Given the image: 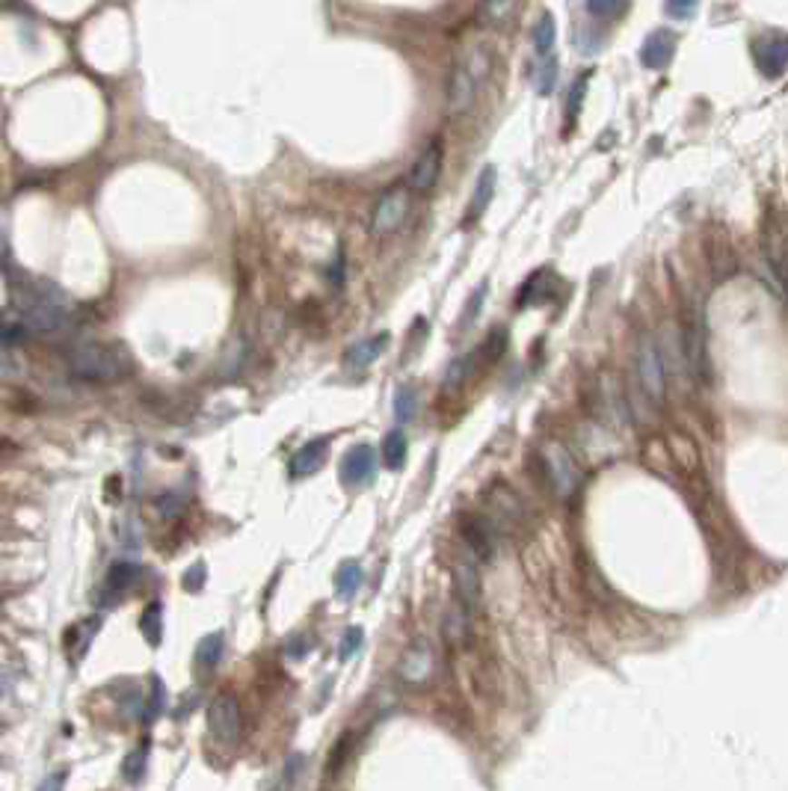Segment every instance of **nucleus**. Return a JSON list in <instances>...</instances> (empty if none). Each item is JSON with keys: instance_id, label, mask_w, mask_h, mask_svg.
<instances>
[{"instance_id": "obj_38", "label": "nucleus", "mask_w": 788, "mask_h": 791, "mask_svg": "<svg viewBox=\"0 0 788 791\" xmlns=\"http://www.w3.org/2000/svg\"><path fill=\"white\" fill-rule=\"evenodd\" d=\"M483 297H487V285L478 288V291H475V297L468 300V311H466V321H463V323H471V321H475V314H478V302H480Z\"/></svg>"}, {"instance_id": "obj_21", "label": "nucleus", "mask_w": 788, "mask_h": 791, "mask_svg": "<svg viewBox=\"0 0 788 791\" xmlns=\"http://www.w3.org/2000/svg\"><path fill=\"white\" fill-rule=\"evenodd\" d=\"M382 460H386L389 469H403V462H407V436H403L400 430H391L386 436V442H382Z\"/></svg>"}, {"instance_id": "obj_1", "label": "nucleus", "mask_w": 788, "mask_h": 791, "mask_svg": "<svg viewBox=\"0 0 788 791\" xmlns=\"http://www.w3.org/2000/svg\"><path fill=\"white\" fill-rule=\"evenodd\" d=\"M13 309L18 311L21 323L33 332L54 335L65 330L69 323L72 306L63 297V291H56L51 282H39V285H15L13 288Z\"/></svg>"}, {"instance_id": "obj_39", "label": "nucleus", "mask_w": 788, "mask_h": 791, "mask_svg": "<svg viewBox=\"0 0 788 791\" xmlns=\"http://www.w3.org/2000/svg\"><path fill=\"white\" fill-rule=\"evenodd\" d=\"M13 685H15V676L0 667V697H6L9 691H13Z\"/></svg>"}, {"instance_id": "obj_9", "label": "nucleus", "mask_w": 788, "mask_h": 791, "mask_svg": "<svg viewBox=\"0 0 788 791\" xmlns=\"http://www.w3.org/2000/svg\"><path fill=\"white\" fill-rule=\"evenodd\" d=\"M475 101H478V84L471 81L466 65L459 63L454 65L450 81H448V113L450 116H466V113L475 107Z\"/></svg>"}, {"instance_id": "obj_19", "label": "nucleus", "mask_w": 788, "mask_h": 791, "mask_svg": "<svg viewBox=\"0 0 788 791\" xmlns=\"http://www.w3.org/2000/svg\"><path fill=\"white\" fill-rule=\"evenodd\" d=\"M359 584H362V567L356 560H344L335 572V593L341 598H350L359 590Z\"/></svg>"}, {"instance_id": "obj_37", "label": "nucleus", "mask_w": 788, "mask_h": 791, "mask_svg": "<svg viewBox=\"0 0 788 791\" xmlns=\"http://www.w3.org/2000/svg\"><path fill=\"white\" fill-rule=\"evenodd\" d=\"M65 771H56V774H51L48 779H44V783L39 786V791H63V786H65Z\"/></svg>"}, {"instance_id": "obj_36", "label": "nucleus", "mask_w": 788, "mask_h": 791, "mask_svg": "<svg viewBox=\"0 0 788 791\" xmlns=\"http://www.w3.org/2000/svg\"><path fill=\"white\" fill-rule=\"evenodd\" d=\"M584 86H587V77H581V84H576V86H572V98H569V107H566V116H569V122L576 119V107L581 104Z\"/></svg>"}, {"instance_id": "obj_32", "label": "nucleus", "mask_w": 788, "mask_h": 791, "mask_svg": "<svg viewBox=\"0 0 788 791\" xmlns=\"http://www.w3.org/2000/svg\"><path fill=\"white\" fill-rule=\"evenodd\" d=\"M504 347H507V332H504V330H492V335H489L487 341H483V347L478 350V356H480L483 361H498L501 353H504Z\"/></svg>"}, {"instance_id": "obj_6", "label": "nucleus", "mask_w": 788, "mask_h": 791, "mask_svg": "<svg viewBox=\"0 0 788 791\" xmlns=\"http://www.w3.org/2000/svg\"><path fill=\"white\" fill-rule=\"evenodd\" d=\"M543 462L548 469V480L551 486L560 492V495H569L572 489L578 486V469H576V460L569 457V450L563 445H548L546 454H543Z\"/></svg>"}, {"instance_id": "obj_18", "label": "nucleus", "mask_w": 788, "mask_h": 791, "mask_svg": "<svg viewBox=\"0 0 788 791\" xmlns=\"http://www.w3.org/2000/svg\"><path fill=\"white\" fill-rule=\"evenodd\" d=\"M519 0H480V21L489 27H504L516 15Z\"/></svg>"}, {"instance_id": "obj_29", "label": "nucleus", "mask_w": 788, "mask_h": 791, "mask_svg": "<svg viewBox=\"0 0 788 791\" xmlns=\"http://www.w3.org/2000/svg\"><path fill=\"white\" fill-rule=\"evenodd\" d=\"M145 762H149V744H143L133 753H128L125 765H122V774H125L128 783H140L145 774Z\"/></svg>"}, {"instance_id": "obj_28", "label": "nucleus", "mask_w": 788, "mask_h": 791, "mask_svg": "<svg viewBox=\"0 0 788 791\" xmlns=\"http://www.w3.org/2000/svg\"><path fill=\"white\" fill-rule=\"evenodd\" d=\"M415 412H419V394L409 386L398 389V394H394V415H398V421H412Z\"/></svg>"}, {"instance_id": "obj_8", "label": "nucleus", "mask_w": 788, "mask_h": 791, "mask_svg": "<svg viewBox=\"0 0 788 791\" xmlns=\"http://www.w3.org/2000/svg\"><path fill=\"white\" fill-rule=\"evenodd\" d=\"M438 173H442V145H438V140H433L409 169V190H415V193L433 190L436 181H438Z\"/></svg>"}, {"instance_id": "obj_31", "label": "nucleus", "mask_w": 788, "mask_h": 791, "mask_svg": "<svg viewBox=\"0 0 788 791\" xmlns=\"http://www.w3.org/2000/svg\"><path fill=\"white\" fill-rule=\"evenodd\" d=\"M463 537H466L468 546L475 549V555H478V558H489L492 546H489V537H487V530H483V525L468 522L466 530H463Z\"/></svg>"}, {"instance_id": "obj_30", "label": "nucleus", "mask_w": 788, "mask_h": 791, "mask_svg": "<svg viewBox=\"0 0 788 791\" xmlns=\"http://www.w3.org/2000/svg\"><path fill=\"white\" fill-rule=\"evenodd\" d=\"M362 643H365V631L359 628V626H350L344 631V638H341V643H338V658L341 661H350L353 655L362 649Z\"/></svg>"}, {"instance_id": "obj_26", "label": "nucleus", "mask_w": 788, "mask_h": 791, "mask_svg": "<svg viewBox=\"0 0 788 791\" xmlns=\"http://www.w3.org/2000/svg\"><path fill=\"white\" fill-rule=\"evenodd\" d=\"M463 65H466V72L471 74V81L480 84L483 77L489 74V69H492V51L487 48V44H475V48H471V54H468V60Z\"/></svg>"}, {"instance_id": "obj_16", "label": "nucleus", "mask_w": 788, "mask_h": 791, "mask_svg": "<svg viewBox=\"0 0 788 791\" xmlns=\"http://www.w3.org/2000/svg\"><path fill=\"white\" fill-rule=\"evenodd\" d=\"M495 181H498V173H495V166H483V173L478 175V187H475V196H471L468 202V217H466V225L475 222L483 211H487V205L492 202V193H495Z\"/></svg>"}, {"instance_id": "obj_34", "label": "nucleus", "mask_w": 788, "mask_h": 791, "mask_svg": "<svg viewBox=\"0 0 788 791\" xmlns=\"http://www.w3.org/2000/svg\"><path fill=\"white\" fill-rule=\"evenodd\" d=\"M18 371H21V365L15 361L13 350H9L4 341H0V377H15Z\"/></svg>"}, {"instance_id": "obj_3", "label": "nucleus", "mask_w": 788, "mask_h": 791, "mask_svg": "<svg viewBox=\"0 0 788 791\" xmlns=\"http://www.w3.org/2000/svg\"><path fill=\"white\" fill-rule=\"evenodd\" d=\"M637 377L640 386H644L646 398L655 403H664V394H667V377H664V359L658 353L655 338L644 335L637 347Z\"/></svg>"}, {"instance_id": "obj_17", "label": "nucleus", "mask_w": 788, "mask_h": 791, "mask_svg": "<svg viewBox=\"0 0 788 791\" xmlns=\"http://www.w3.org/2000/svg\"><path fill=\"white\" fill-rule=\"evenodd\" d=\"M555 39H557L555 15L546 13V15L534 25V30H531V42H534L537 60H543V56H551V51H555Z\"/></svg>"}, {"instance_id": "obj_33", "label": "nucleus", "mask_w": 788, "mask_h": 791, "mask_svg": "<svg viewBox=\"0 0 788 791\" xmlns=\"http://www.w3.org/2000/svg\"><path fill=\"white\" fill-rule=\"evenodd\" d=\"M664 9L675 21H688L696 13V0H664Z\"/></svg>"}, {"instance_id": "obj_4", "label": "nucleus", "mask_w": 788, "mask_h": 791, "mask_svg": "<svg viewBox=\"0 0 788 791\" xmlns=\"http://www.w3.org/2000/svg\"><path fill=\"white\" fill-rule=\"evenodd\" d=\"M409 217V187L394 184L391 190L379 196L374 217H370V229L374 234H394Z\"/></svg>"}, {"instance_id": "obj_15", "label": "nucleus", "mask_w": 788, "mask_h": 791, "mask_svg": "<svg viewBox=\"0 0 788 791\" xmlns=\"http://www.w3.org/2000/svg\"><path fill=\"white\" fill-rule=\"evenodd\" d=\"M386 344H389V332H379L374 338H365V341H359V344H353L350 350H347V353H344V365L353 368V371L356 368L374 365L382 350H386Z\"/></svg>"}, {"instance_id": "obj_14", "label": "nucleus", "mask_w": 788, "mask_h": 791, "mask_svg": "<svg viewBox=\"0 0 788 791\" xmlns=\"http://www.w3.org/2000/svg\"><path fill=\"white\" fill-rule=\"evenodd\" d=\"M326 450H330L326 439H311V442L302 445L294 454V460H291V474H294V478H309V474H314L323 466Z\"/></svg>"}, {"instance_id": "obj_27", "label": "nucleus", "mask_w": 788, "mask_h": 791, "mask_svg": "<svg viewBox=\"0 0 788 791\" xmlns=\"http://www.w3.org/2000/svg\"><path fill=\"white\" fill-rule=\"evenodd\" d=\"M628 9V0H587V13L599 21H616Z\"/></svg>"}, {"instance_id": "obj_11", "label": "nucleus", "mask_w": 788, "mask_h": 791, "mask_svg": "<svg viewBox=\"0 0 788 791\" xmlns=\"http://www.w3.org/2000/svg\"><path fill=\"white\" fill-rule=\"evenodd\" d=\"M675 51V36L670 30H655L644 39V48H640V63L646 65L649 72H661L667 69Z\"/></svg>"}, {"instance_id": "obj_13", "label": "nucleus", "mask_w": 788, "mask_h": 791, "mask_svg": "<svg viewBox=\"0 0 788 791\" xmlns=\"http://www.w3.org/2000/svg\"><path fill=\"white\" fill-rule=\"evenodd\" d=\"M756 63L768 77H780L788 69V42L783 36H776L773 42H759Z\"/></svg>"}, {"instance_id": "obj_22", "label": "nucleus", "mask_w": 788, "mask_h": 791, "mask_svg": "<svg viewBox=\"0 0 788 791\" xmlns=\"http://www.w3.org/2000/svg\"><path fill=\"white\" fill-rule=\"evenodd\" d=\"M531 81H534V89L539 95H548L551 89H555V81H557V60H555V56H543V60L534 65Z\"/></svg>"}, {"instance_id": "obj_7", "label": "nucleus", "mask_w": 788, "mask_h": 791, "mask_svg": "<svg viewBox=\"0 0 788 791\" xmlns=\"http://www.w3.org/2000/svg\"><path fill=\"white\" fill-rule=\"evenodd\" d=\"M338 474H341V480L347 486H365L374 480L377 474V454L370 445H356L344 454L341 460V469H338Z\"/></svg>"}, {"instance_id": "obj_20", "label": "nucleus", "mask_w": 788, "mask_h": 791, "mask_svg": "<svg viewBox=\"0 0 788 791\" xmlns=\"http://www.w3.org/2000/svg\"><path fill=\"white\" fill-rule=\"evenodd\" d=\"M137 575H140V567H133V563H116V567H113L110 575H107L104 590L110 596H122L133 581H137Z\"/></svg>"}, {"instance_id": "obj_35", "label": "nucleus", "mask_w": 788, "mask_h": 791, "mask_svg": "<svg viewBox=\"0 0 788 791\" xmlns=\"http://www.w3.org/2000/svg\"><path fill=\"white\" fill-rule=\"evenodd\" d=\"M202 584H205V567L199 563V567H193L184 575V587L190 593H196V590H202Z\"/></svg>"}, {"instance_id": "obj_10", "label": "nucleus", "mask_w": 788, "mask_h": 791, "mask_svg": "<svg viewBox=\"0 0 788 791\" xmlns=\"http://www.w3.org/2000/svg\"><path fill=\"white\" fill-rule=\"evenodd\" d=\"M454 590H457V598H459V608H463V611H478L480 608V598H483V593H480V572H478V567L471 560H463V563H457V569H454Z\"/></svg>"}, {"instance_id": "obj_2", "label": "nucleus", "mask_w": 788, "mask_h": 791, "mask_svg": "<svg viewBox=\"0 0 788 791\" xmlns=\"http://www.w3.org/2000/svg\"><path fill=\"white\" fill-rule=\"evenodd\" d=\"M69 368L74 377L89 380V382H116V380H125L133 371V359L122 344L86 341L72 350Z\"/></svg>"}, {"instance_id": "obj_23", "label": "nucleus", "mask_w": 788, "mask_h": 791, "mask_svg": "<svg viewBox=\"0 0 788 791\" xmlns=\"http://www.w3.org/2000/svg\"><path fill=\"white\" fill-rule=\"evenodd\" d=\"M445 638H448V643H466V638H468V611H463V608L459 605H454L448 611V617H445Z\"/></svg>"}, {"instance_id": "obj_12", "label": "nucleus", "mask_w": 788, "mask_h": 791, "mask_svg": "<svg viewBox=\"0 0 788 791\" xmlns=\"http://www.w3.org/2000/svg\"><path fill=\"white\" fill-rule=\"evenodd\" d=\"M400 676L412 685H421L433 676V652L427 643H419L415 649H409L407 655H403L400 661Z\"/></svg>"}, {"instance_id": "obj_25", "label": "nucleus", "mask_w": 788, "mask_h": 791, "mask_svg": "<svg viewBox=\"0 0 788 791\" xmlns=\"http://www.w3.org/2000/svg\"><path fill=\"white\" fill-rule=\"evenodd\" d=\"M222 647H225V640H222L220 631H213V635L202 638L199 647H196V661H199V667H217L220 658H222Z\"/></svg>"}, {"instance_id": "obj_24", "label": "nucleus", "mask_w": 788, "mask_h": 791, "mask_svg": "<svg viewBox=\"0 0 788 791\" xmlns=\"http://www.w3.org/2000/svg\"><path fill=\"white\" fill-rule=\"evenodd\" d=\"M140 628L145 640L152 643V647H157L161 643V635H163V608L161 602H152L149 608L143 611V619H140Z\"/></svg>"}, {"instance_id": "obj_5", "label": "nucleus", "mask_w": 788, "mask_h": 791, "mask_svg": "<svg viewBox=\"0 0 788 791\" xmlns=\"http://www.w3.org/2000/svg\"><path fill=\"white\" fill-rule=\"evenodd\" d=\"M208 729L220 744H234L241 736V706L231 694H220L208 708Z\"/></svg>"}]
</instances>
